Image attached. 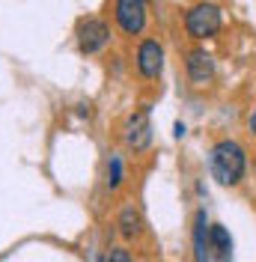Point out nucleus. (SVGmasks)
<instances>
[{"mask_svg":"<svg viewBox=\"0 0 256 262\" xmlns=\"http://www.w3.org/2000/svg\"><path fill=\"white\" fill-rule=\"evenodd\" d=\"M185 30L191 39H211L221 30V9L215 3H197L185 15Z\"/></svg>","mask_w":256,"mask_h":262,"instance_id":"2","label":"nucleus"},{"mask_svg":"<svg viewBox=\"0 0 256 262\" xmlns=\"http://www.w3.org/2000/svg\"><path fill=\"white\" fill-rule=\"evenodd\" d=\"M185 122H176V125H173V134H176V137H185Z\"/></svg>","mask_w":256,"mask_h":262,"instance_id":"13","label":"nucleus"},{"mask_svg":"<svg viewBox=\"0 0 256 262\" xmlns=\"http://www.w3.org/2000/svg\"><path fill=\"white\" fill-rule=\"evenodd\" d=\"M119 182H122V161L111 155V164H108V185L111 188H119Z\"/></svg>","mask_w":256,"mask_h":262,"instance_id":"11","label":"nucleus"},{"mask_svg":"<svg viewBox=\"0 0 256 262\" xmlns=\"http://www.w3.org/2000/svg\"><path fill=\"white\" fill-rule=\"evenodd\" d=\"M185 66H188V78H191L194 83H200V86L215 78V60H211V54H206L203 48L191 51L188 60H185Z\"/></svg>","mask_w":256,"mask_h":262,"instance_id":"8","label":"nucleus"},{"mask_svg":"<svg viewBox=\"0 0 256 262\" xmlns=\"http://www.w3.org/2000/svg\"><path fill=\"white\" fill-rule=\"evenodd\" d=\"M208 170H211V179L221 185H239L244 170H247V155L236 140H221L211 146Z\"/></svg>","mask_w":256,"mask_h":262,"instance_id":"1","label":"nucleus"},{"mask_svg":"<svg viewBox=\"0 0 256 262\" xmlns=\"http://www.w3.org/2000/svg\"><path fill=\"white\" fill-rule=\"evenodd\" d=\"M119 232H122L125 238H134V235L140 232V214L134 212V206H125V209L119 212Z\"/></svg>","mask_w":256,"mask_h":262,"instance_id":"10","label":"nucleus"},{"mask_svg":"<svg viewBox=\"0 0 256 262\" xmlns=\"http://www.w3.org/2000/svg\"><path fill=\"white\" fill-rule=\"evenodd\" d=\"M208 242H211V250L218 253V262H232V235L224 224H211Z\"/></svg>","mask_w":256,"mask_h":262,"instance_id":"9","label":"nucleus"},{"mask_svg":"<svg viewBox=\"0 0 256 262\" xmlns=\"http://www.w3.org/2000/svg\"><path fill=\"white\" fill-rule=\"evenodd\" d=\"M247 125H250V131H253V137H256V107H253V114H250V119H247Z\"/></svg>","mask_w":256,"mask_h":262,"instance_id":"14","label":"nucleus"},{"mask_svg":"<svg viewBox=\"0 0 256 262\" xmlns=\"http://www.w3.org/2000/svg\"><path fill=\"white\" fill-rule=\"evenodd\" d=\"M125 143L134 149V152H143V149L152 143V122H149V107H140L137 114L128 116Z\"/></svg>","mask_w":256,"mask_h":262,"instance_id":"4","label":"nucleus"},{"mask_svg":"<svg viewBox=\"0 0 256 262\" xmlns=\"http://www.w3.org/2000/svg\"><path fill=\"white\" fill-rule=\"evenodd\" d=\"M108 42H111V27H108L104 21H98V18H87V21H80L78 45H80L83 54H96V51H101Z\"/></svg>","mask_w":256,"mask_h":262,"instance_id":"3","label":"nucleus"},{"mask_svg":"<svg viewBox=\"0 0 256 262\" xmlns=\"http://www.w3.org/2000/svg\"><path fill=\"white\" fill-rule=\"evenodd\" d=\"M101 262H131V253H128L125 247H111L108 256H104Z\"/></svg>","mask_w":256,"mask_h":262,"instance_id":"12","label":"nucleus"},{"mask_svg":"<svg viewBox=\"0 0 256 262\" xmlns=\"http://www.w3.org/2000/svg\"><path fill=\"white\" fill-rule=\"evenodd\" d=\"M116 24L128 33V36H137L146 24V3L143 0H119L116 6Z\"/></svg>","mask_w":256,"mask_h":262,"instance_id":"5","label":"nucleus"},{"mask_svg":"<svg viewBox=\"0 0 256 262\" xmlns=\"http://www.w3.org/2000/svg\"><path fill=\"white\" fill-rule=\"evenodd\" d=\"M137 69L149 81L158 78L161 69H164V48H161V42H155V39L140 42V48H137Z\"/></svg>","mask_w":256,"mask_h":262,"instance_id":"6","label":"nucleus"},{"mask_svg":"<svg viewBox=\"0 0 256 262\" xmlns=\"http://www.w3.org/2000/svg\"><path fill=\"white\" fill-rule=\"evenodd\" d=\"M208 214L206 209L194 214V259L197 262H211V242H208Z\"/></svg>","mask_w":256,"mask_h":262,"instance_id":"7","label":"nucleus"}]
</instances>
